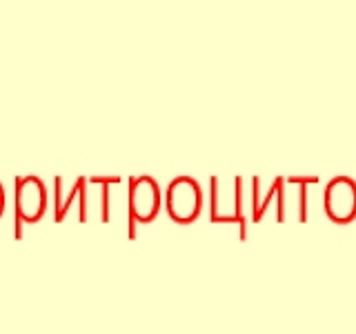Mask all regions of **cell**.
<instances>
[{"mask_svg":"<svg viewBox=\"0 0 356 334\" xmlns=\"http://www.w3.org/2000/svg\"><path fill=\"white\" fill-rule=\"evenodd\" d=\"M167 207L170 214L178 221H189L196 216L200 207V192L198 185L189 178H178L170 187V196H167Z\"/></svg>","mask_w":356,"mask_h":334,"instance_id":"cell-1","label":"cell"},{"mask_svg":"<svg viewBox=\"0 0 356 334\" xmlns=\"http://www.w3.org/2000/svg\"><path fill=\"white\" fill-rule=\"evenodd\" d=\"M341 205V221H350L356 214V187L352 181L348 178H341V181H334L327 189V196H325V207H327V214L332 216V212Z\"/></svg>","mask_w":356,"mask_h":334,"instance_id":"cell-2","label":"cell"},{"mask_svg":"<svg viewBox=\"0 0 356 334\" xmlns=\"http://www.w3.org/2000/svg\"><path fill=\"white\" fill-rule=\"evenodd\" d=\"M156 207H159L156 183H152L149 178H140V181L134 185V212H136L138 218L147 221L156 214Z\"/></svg>","mask_w":356,"mask_h":334,"instance_id":"cell-3","label":"cell"}]
</instances>
